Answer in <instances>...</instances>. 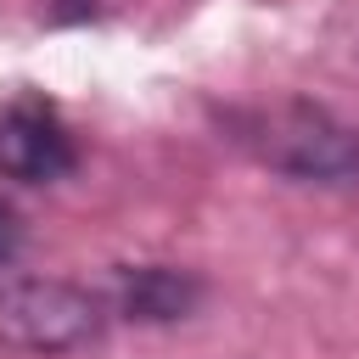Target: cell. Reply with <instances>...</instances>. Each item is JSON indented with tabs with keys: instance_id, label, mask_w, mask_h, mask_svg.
Masks as SVG:
<instances>
[{
	"instance_id": "6da1fadb",
	"label": "cell",
	"mask_w": 359,
	"mask_h": 359,
	"mask_svg": "<svg viewBox=\"0 0 359 359\" xmlns=\"http://www.w3.org/2000/svg\"><path fill=\"white\" fill-rule=\"evenodd\" d=\"M230 129H236V140L258 163H269V168H280L292 180H325V185H337V180L359 174V129L337 123L314 101L252 107V112H236Z\"/></svg>"
},
{
	"instance_id": "7a4b0ae2",
	"label": "cell",
	"mask_w": 359,
	"mask_h": 359,
	"mask_svg": "<svg viewBox=\"0 0 359 359\" xmlns=\"http://www.w3.org/2000/svg\"><path fill=\"white\" fill-rule=\"evenodd\" d=\"M107 297L73 286V280H6L0 286V342L17 353H67L101 337L107 325Z\"/></svg>"
},
{
	"instance_id": "3957f363",
	"label": "cell",
	"mask_w": 359,
	"mask_h": 359,
	"mask_svg": "<svg viewBox=\"0 0 359 359\" xmlns=\"http://www.w3.org/2000/svg\"><path fill=\"white\" fill-rule=\"evenodd\" d=\"M73 168V135L45 95H17L0 112V174L22 185L62 180Z\"/></svg>"
},
{
	"instance_id": "277c9868",
	"label": "cell",
	"mask_w": 359,
	"mask_h": 359,
	"mask_svg": "<svg viewBox=\"0 0 359 359\" xmlns=\"http://www.w3.org/2000/svg\"><path fill=\"white\" fill-rule=\"evenodd\" d=\"M202 286L180 269H163V264H140V269H118L112 280V309L123 320H146V325H163V320H185L196 309Z\"/></svg>"
},
{
	"instance_id": "5b68a950",
	"label": "cell",
	"mask_w": 359,
	"mask_h": 359,
	"mask_svg": "<svg viewBox=\"0 0 359 359\" xmlns=\"http://www.w3.org/2000/svg\"><path fill=\"white\" fill-rule=\"evenodd\" d=\"M17 241H22V224H17V213H11L6 202H0V264H6L11 252H17Z\"/></svg>"
}]
</instances>
